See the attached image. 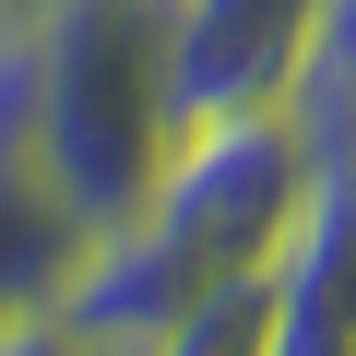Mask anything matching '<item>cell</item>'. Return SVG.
Masks as SVG:
<instances>
[{
  "label": "cell",
  "instance_id": "obj_1",
  "mask_svg": "<svg viewBox=\"0 0 356 356\" xmlns=\"http://www.w3.org/2000/svg\"><path fill=\"white\" fill-rule=\"evenodd\" d=\"M321 178V143L297 131V107H238V119H191L166 143L154 191H143V226L191 261L202 285L226 273H261Z\"/></svg>",
  "mask_w": 356,
  "mask_h": 356
},
{
  "label": "cell",
  "instance_id": "obj_2",
  "mask_svg": "<svg viewBox=\"0 0 356 356\" xmlns=\"http://www.w3.org/2000/svg\"><path fill=\"white\" fill-rule=\"evenodd\" d=\"M321 48V0H166V95L178 131L238 119V107H297Z\"/></svg>",
  "mask_w": 356,
  "mask_h": 356
},
{
  "label": "cell",
  "instance_id": "obj_3",
  "mask_svg": "<svg viewBox=\"0 0 356 356\" xmlns=\"http://www.w3.org/2000/svg\"><path fill=\"white\" fill-rule=\"evenodd\" d=\"M83 250H95V214L60 191L36 143L0 131V344H48V309L72 297Z\"/></svg>",
  "mask_w": 356,
  "mask_h": 356
},
{
  "label": "cell",
  "instance_id": "obj_4",
  "mask_svg": "<svg viewBox=\"0 0 356 356\" xmlns=\"http://www.w3.org/2000/svg\"><path fill=\"white\" fill-rule=\"evenodd\" d=\"M344 344H356V166L321 154L273 250V356H344Z\"/></svg>",
  "mask_w": 356,
  "mask_h": 356
},
{
  "label": "cell",
  "instance_id": "obj_5",
  "mask_svg": "<svg viewBox=\"0 0 356 356\" xmlns=\"http://www.w3.org/2000/svg\"><path fill=\"white\" fill-rule=\"evenodd\" d=\"M297 131L321 154H356V0H321V48L297 83Z\"/></svg>",
  "mask_w": 356,
  "mask_h": 356
},
{
  "label": "cell",
  "instance_id": "obj_6",
  "mask_svg": "<svg viewBox=\"0 0 356 356\" xmlns=\"http://www.w3.org/2000/svg\"><path fill=\"white\" fill-rule=\"evenodd\" d=\"M166 356H273V261H261V273L202 285V309L178 321V344H166Z\"/></svg>",
  "mask_w": 356,
  "mask_h": 356
}]
</instances>
